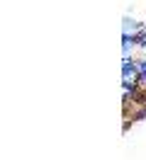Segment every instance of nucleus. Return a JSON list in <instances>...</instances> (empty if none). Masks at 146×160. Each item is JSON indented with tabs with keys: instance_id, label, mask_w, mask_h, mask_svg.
<instances>
[{
	"instance_id": "obj_3",
	"label": "nucleus",
	"mask_w": 146,
	"mask_h": 160,
	"mask_svg": "<svg viewBox=\"0 0 146 160\" xmlns=\"http://www.w3.org/2000/svg\"><path fill=\"white\" fill-rule=\"evenodd\" d=\"M136 70H139V80L141 82H146V61H134Z\"/></svg>"
},
{
	"instance_id": "obj_2",
	"label": "nucleus",
	"mask_w": 146,
	"mask_h": 160,
	"mask_svg": "<svg viewBox=\"0 0 146 160\" xmlns=\"http://www.w3.org/2000/svg\"><path fill=\"white\" fill-rule=\"evenodd\" d=\"M122 46H124V58H129L132 49H134V46H139V44H136L134 37H122Z\"/></svg>"
},
{
	"instance_id": "obj_1",
	"label": "nucleus",
	"mask_w": 146,
	"mask_h": 160,
	"mask_svg": "<svg viewBox=\"0 0 146 160\" xmlns=\"http://www.w3.org/2000/svg\"><path fill=\"white\" fill-rule=\"evenodd\" d=\"M136 82H139V70H136L134 61L124 58V63H122V85L124 88H136Z\"/></svg>"
}]
</instances>
